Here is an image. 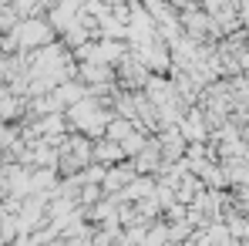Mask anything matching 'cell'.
Wrapping results in <instances>:
<instances>
[{
    "mask_svg": "<svg viewBox=\"0 0 249 246\" xmlns=\"http://www.w3.org/2000/svg\"><path fill=\"white\" fill-rule=\"evenodd\" d=\"M135 128H138L135 122H128V118H118V115H115V118H111V125H108V132H105V138H111V142H118V145H122V142L131 135V132H135Z\"/></svg>",
    "mask_w": 249,
    "mask_h": 246,
    "instance_id": "cell-12",
    "label": "cell"
},
{
    "mask_svg": "<svg viewBox=\"0 0 249 246\" xmlns=\"http://www.w3.org/2000/svg\"><path fill=\"white\" fill-rule=\"evenodd\" d=\"M64 118L71 125V132H78L84 138L98 142V138H105V132H108L111 118H115V112H111V101H108V98L88 95V98H81L78 105H71V108L64 112Z\"/></svg>",
    "mask_w": 249,
    "mask_h": 246,
    "instance_id": "cell-1",
    "label": "cell"
},
{
    "mask_svg": "<svg viewBox=\"0 0 249 246\" xmlns=\"http://www.w3.org/2000/svg\"><path fill=\"white\" fill-rule=\"evenodd\" d=\"M88 95H91V91H88L78 78H68L64 84H57V88H54V98H57V105H61L64 112H68L71 105H78L81 98H88Z\"/></svg>",
    "mask_w": 249,
    "mask_h": 246,
    "instance_id": "cell-9",
    "label": "cell"
},
{
    "mask_svg": "<svg viewBox=\"0 0 249 246\" xmlns=\"http://www.w3.org/2000/svg\"><path fill=\"white\" fill-rule=\"evenodd\" d=\"M115 78H118V88H122V91H131V95L145 91V84L152 81V75H148V71H145V68L131 57V54L124 57L118 68H115Z\"/></svg>",
    "mask_w": 249,
    "mask_h": 246,
    "instance_id": "cell-3",
    "label": "cell"
},
{
    "mask_svg": "<svg viewBox=\"0 0 249 246\" xmlns=\"http://www.w3.org/2000/svg\"><path fill=\"white\" fill-rule=\"evenodd\" d=\"M91 162H94V142L84 138V135H78V132H71V135L57 145V175H61V179L81 175Z\"/></svg>",
    "mask_w": 249,
    "mask_h": 246,
    "instance_id": "cell-2",
    "label": "cell"
},
{
    "mask_svg": "<svg viewBox=\"0 0 249 246\" xmlns=\"http://www.w3.org/2000/svg\"><path fill=\"white\" fill-rule=\"evenodd\" d=\"M155 182H159L155 175H135V179H131V186L124 189V192L118 196V199H122V203H128V206L142 203V199L155 196Z\"/></svg>",
    "mask_w": 249,
    "mask_h": 246,
    "instance_id": "cell-8",
    "label": "cell"
},
{
    "mask_svg": "<svg viewBox=\"0 0 249 246\" xmlns=\"http://www.w3.org/2000/svg\"><path fill=\"white\" fill-rule=\"evenodd\" d=\"M148 142H152V135H148V132H142V128H135V132H131V135H128V138L122 142L124 159L131 162V159H135L138 152H145V145H148Z\"/></svg>",
    "mask_w": 249,
    "mask_h": 246,
    "instance_id": "cell-11",
    "label": "cell"
},
{
    "mask_svg": "<svg viewBox=\"0 0 249 246\" xmlns=\"http://www.w3.org/2000/svg\"><path fill=\"white\" fill-rule=\"evenodd\" d=\"M94 162L105 165V169H111V165L128 162V159H124V152H122L118 142H111V138H98V142H94Z\"/></svg>",
    "mask_w": 249,
    "mask_h": 246,
    "instance_id": "cell-10",
    "label": "cell"
},
{
    "mask_svg": "<svg viewBox=\"0 0 249 246\" xmlns=\"http://www.w3.org/2000/svg\"><path fill=\"white\" fill-rule=\"evenodd\" d=\"M27 122V98L0 84V125H24Z\"/></svg>",
    "mask_w": 249,
    "mask_h": 246,
    "instance_id": "cell-4",
    "label": "cell"
},
{
    "mask_svg": "<svg viewBox=\"0 0 249 246\" xmlns=\"http://www.w3.org/2000/svg\"><path fill=\"white\" fill-rule=\"evenodd\" d=\"M155 142H159V152H162V159L165 165H178L185 159V138H182V132L178 128H162L159 135H155Z\"/></svg>",
    "mask_w": 249,
    "mask_h": 246,
    "instance_id": "cell-6",
    "label": "cell"
},
{
    "mask_svg": "<svg viewBox=\"0 0 249 246\" xmlns=\"http://www.w3.org/2000/svg\"><path fill=\"white\" fill-rule=\"evenodd\" d=\"M131 165H135V172L138 175H162V169H165V159H162V152H159V142H155V135H152V142L145 145V152H138L135 159H131Z\"/></svg>",
    "mask_w": 249,
    "mask_h": 246,
    "instance_id": "cell-7",
    "label": "cell"
},
{
    "mask_svg": "<svg viewBox=\"0 0 249 246\" xmlns=\"http://www.w3.org/2000/svg\"><path fill=\"white\" fill-rule=\"evenodd\" d=\"M135 175H138V172H135V165H131V162H118V165H111V169H105L101 192H105V196H122L124 189L131 186Z\"/></svg>",
    "mask_w": 249,
    "mask_h": 246,
    "instance_id": "cell-5",
    "label": "cell"
}]
</instances>
